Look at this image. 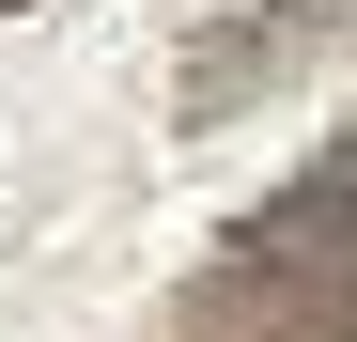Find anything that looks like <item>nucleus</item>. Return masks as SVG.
I'll list each match as a JSON object with an SVG mask.
<instances>
[{
    "mask_svg": "<svg viewBox=\"0 0 357 342\" xmlns=\"http://www.w3.org/2000/svg\"><path fill=\"white\" fill-rule=\"evenodd\" d=\"M357 31V0H187L171 31V125H233V109L295 94V63H326Z\"/></svg>",
    "mask_w": 357,
    "mask_h": 342,
    "instance_id": "2",
    "label": "nucleus"
},
{
    "mask_svg": "<svg viewBox=\"0 0 357 342\" xmlns=\"http://www.w3.org/2000/svg\"><path fill=\"white\" fill-rule=\"evenodd\" d=\"M171 342H357V125L202 249Z\"/></svg>",
    "mask_w": 357,
    "mask_h": 342,
    "instance_id": "1",
    "label": "nucleus"
},
{
    "mask_svg": "<svg viewBox=\"0 0 357 342\" xmlns=\"http://www.w3.org/2000/svg\"><path fill=\"white\" fill-rule=\"evenodd\" d=\"M0 16H31V0H0Z\"/></svg>",
    "mask_w": 357,
    "mask_h": 342,
    "instance_id": "3",
    "label": "nucleus"
}]
</instances>
